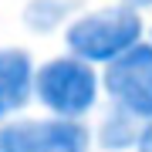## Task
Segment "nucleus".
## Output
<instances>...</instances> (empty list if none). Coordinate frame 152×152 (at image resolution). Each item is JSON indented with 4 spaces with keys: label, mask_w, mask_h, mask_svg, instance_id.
<instances>
[{
    "label": "nucleus",
    "mask_w": 152,
    "mask_h": 152,
    "mask_svg": "<svg viewBox=\"0 0 152 152\" xmlns=\"http://www.w3.org/2000/svg\"><path fill=\"white\" fill-rule=\"evenodd\" d=\"M142 37V17L132 7H112L78 17L68 27V48L85 61H112L132 51Z\"/></svg>",
    "instance_id": "nucleus-1"
},
{
    "label": "nucleus",
    "mask_w": 152,
    "mask_h": 152,
    "mask_svg": "<svg viewBox=\"0 0 152 152\" xmlns=\"http://www.w3.org/2000/svg\"><path fill=\"white\" fill-rule=\"evenodd\" d=\"M34 91H37V102L44 108L64 115V118H78V115L95 108L98 78L85 58H58L37 71Z\"/></svg>",
    "instance_id": "nucleus-2"
},
{
    "label": "nucleus",
    "mask_w": 152,
    "mask_h": 152,
    "mask_svg": "<svg viewBox=\"0 0 152 152\" xmlns=\"http://www.w3.org/2000/svg\"><path fill=\"white\" fill-rule=\"evenodd\" d=\"M0 152H88V132L71 118H20L0 125Z\"/></svg>",
    "instance_id": "nucleus-3"
},
{
    "label": "nucleus",
    "mask_w": 152,
    "mask_h": 152,
    "mask_svg": "<svg viewBox=\"0 0 152 152\" xmlns=\"http://www.w3.org/2000/svg\"><path fill=\"white\" fill-rule=\"evenodd\" d=\"M105 91L112 105H122L139 118H152V48L135 44L115 58L105 71Z\"/></svg>",
    "instance_id": "nucleus-4"
},
{
    "label": "nucleus",
    "mask_w": 152,
    "mask_h": 152,
    "mask_svg": "<svg viewBox=\"0 0 152 152\" xmlns=\"http://www.w3.org/2000/svg\"><path fill=\"white\" fill-rule=\"evenodd\" d=\"M34 78L37 75L31 71V58L24 51L0 48V118H4V112L27 102Z\"/></svg>",
    "instance_id": "nucleus-5"
},
{
    "label": "nucleus",
    "mask_w": 152,
    "mask_h": 152,
    "mask_svg": "<svg viewBox=\"0 0 152 152\" xmlns=\"http://www.w3.org/2000/svg\"><path fill=\"white\" fill-rule=\"evenodd\" d=\"M139 115H132L129 108H122V105H115V108L108 112V118L102 122V145L118 152V149H129L132 142L139 139V125H135Z\"/></svg>",
    "instance_id": "nucleus-6"
},
{
    "label": "nucleus",
    "mask_w": 152,
    "mask_h": 152,
    "mask_svg": "<svg viewBox=\"0 0 152 152\" xmlns=\"http://www.w3.org/2000/svg\"><path fill=\"white\" fill-rule=\"evenodd\" d=\"M64 14H68L64 0H34L27 10H24V20L34 31H51V27H58L64 20Z\"/></svg>",
    "instance_id": "nucleus-7"
},
{
    "label": "nucleus",
    "mask_w": 152,
    "mask_h": 152,
    "mask_svg": "<svg viewBox=\"0 0 152 152\" xmlns=\"http://www.w3.org/2000/svg\"><path fill=\"white\" fill-rule=\"evenodd\" d=\"M135 152H152V118L142 125V132L135 139Z\"/></svg>",
    "instance_id": "nucleus-8"
},
{
    "label": "nucleus",
    "mask_w": 152,
    "mask_h": 152,
    "mask_svg": "<svg viewBox=\"0 0 152 152\" xmlns=\"http://www.w3.org/2000/svg\"><path fill=\"white\" fill-rule=\"evenodd\" d=\"M142 4H152V0H142Z\"/></svg>",
    "instance_id": "nucleus-9"
}]
</instances>
